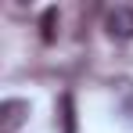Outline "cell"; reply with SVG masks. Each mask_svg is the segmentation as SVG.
Wrapping results in <instances>:
<instances>
[{
	"label": "cell",
	"mask_w": 133,
	"mask_h": 133,
	"mask_svg": "<svg viewBox=\"0 0 133 133\" xmlns=\"http://www.w3.org/2000/svg\"><path fill=\"white\" fill-rule=\"evenodd\" d=\"M104 29H108L111 40H119V43L133 40V11H130V7H115V11H108V15H104Z\"/></svg>",
	"instance_id": "cell-1"
},
{
	"label": "cell",
	"mask_w": 133,
	"mask_h": 133,
	"mask_svg": "<svg viewBox=\"0 0 133 133\" xmlns=\"http://www.w3.org/2000/svg\"><path fill=\"white\" fill-rule=\"evenodd\" d=\"M25 115H29V101H18V97L4 101L0 104V133H15L25 122Z\"/></svg>",
	"instance_id": "cell-2"
},
{
	"label": "cell",
	"mask_w": 133,
	"mask_h": 133,
	"mask_svg": "<svg viewBox=\"0 0 133 133\" xmlns=\"http://www.w3.org/2000/svg\"><path fill=\"white\" fill-rule=\"evenodd\" d=\"M61 126H65V133H76V101H72V94H61Z\"/></svg>",
	"instance_id": "cell-3"
},
{
	"label": "cell",
	"mask_w": 133,
	"mask_h": 133,
	"mask_svg": "<svg viewBox=\"0 0 133 133\" xmlns=\"http://www.w3.org/2000/svg\"><path fill=\"white\" fill-rule=\"evenodd\" d=\"M40 29H43V43H54V29H58V7H47V11H43Z\"/></svg>",
	"instance_id": "cell-4"
}]
</instances>
